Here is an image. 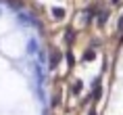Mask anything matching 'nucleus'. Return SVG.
I'll return each mask as SVG.
<instances>
[{
	"label": "nucleus",
	"instance_id": "obj_1",
	"mask_svg": "<svg viewBox=\"0 0 123 115\" xmlns=\"http://www.w3.org/2000/svg\"><path fill=\"white\" fill-rule=\"evenodd\" d=\"M52 15H54L56 19H63V17H65V11H63L61 7H54V8H52Z\"/></svg>",
	"mask_w": 123,
	"mask_h": 115
},
{
	"label": "nucleus",
	"instance_id": "obj_4",
	"mask_svg": "<svg viewBox=\"0 0 123 115\" xmlns=\"http://www.w3.org/2000/svg\"><path fill=\"white\" fill-rule=\"evenodd\" d=\"M121 29H123V17H121Z\"/></svg>",
	"mask_w": 123,
	"mask_h": 115
},
{
	"label": "nucleus",
	"instance_id": "obj_2",
	"mask_svg": "<svg viewBox=\"0 0 123 115\" xmlns=\"http://www.w3.org/2000/svg\"><path fill=\"white\" fill-rule=\"evenodd\" d=\"M58 57H61V54H58V52H54V54H52V61H50V67H56V63H58Z\"/></svg>",
	"mask_w": 123,
	"mask_h": 115
},
{
	"label": "nucleus",
	"instance_id": "obj_3",
	"mask_svg": "<svg viewBox=\"0 0 123 115\" xmlns=\"http://www.w3.org/2000/svg\"><path fill=\"white\" fill-rule=\"evenodd\" d=\"M92 59H94V52L88 50V52H86V61H92Z\"/></svg>",
	"mask_w": 123,
	"mask_h": 115
}]
</instances>
